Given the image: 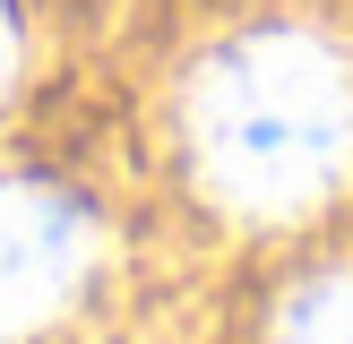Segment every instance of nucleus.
<instances>
[{
  "instance_id": "obj_2",
  "label": "nucleus",
  "mask_w": 353,
  "mask_h": 344,
  "mask_svg": "<svg viewBox=\"0 0 353 344\" xmlns=\"http://www.w3.org/2000/svg\"><path fill=\"white\" fill-rule=\"evenodd\" d=\"M95 267V224L34 181H0V344L52 327Z\"/></svg>"
},
{
  "instance_id": "obj_3",
  "label": "nucleus",
  "mask_w": 353,
  "mask_h": 344,
  "mask_svg": "<svg viewBox=\"0 0 353 344\" xmlns=\"http://www.w3.org/2000/svg\"><path fill=\"white\" fill-rule=\"evenodd\" d=\"M276 344H353V275H319L285 301Z\"/></svg>"
},
{
  "instance_id": "obj_1",
  "label": "nucleus",
  "mask_w": 353,
  "mask_h": 344,
  "mask_svg": "<svg viewBox=\"0 0 353 344\" xmlns=\"http://www.w3.org/2000/svg\"><path fill=\"white\" fill-rule=\"evenodd\" d=\"M190 155L241 215H293L353 164V69L319 34H250L190 78Z\"/></svg>"
},
{
  "instance_id": "obj_4",
  "label": "nucleus",
  "mask_w": 353,
  "mask_h": 344,
  "mask_svg": "<svg viewBox=\"0 0 353 344\" xmlns=\"http://www.w3.org/2000/svg\"><path fill=\"white\" fill-rule=\"evenodd\" d=\"M9 69H17V26H9V9H0V86H9Z\"/></svg>"
}]
</instances>
